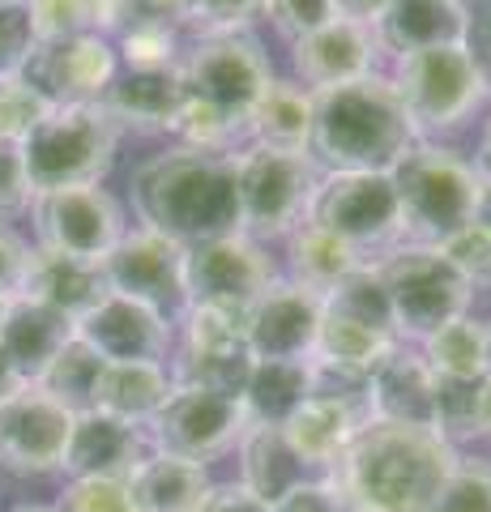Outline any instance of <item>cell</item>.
<instances>
[{"instance_id": "94428289", "label": "cell", "mask_w": 491, "mask_h": 512, "mask_svg": "<svg viewBox=\"0 0 491 512\" xmlns=\"http://www.w3.org/2000/svg\"><path fill=\"white\" fill-rule=\"evenodd\" d=\"M487 325V372H491V320H483Z\"/></svg>"}, {"instance_id": "816d5d0a", "label": "cell", "mask_w": 491, "mask_h": 512, "mask_svg": "<svg viewBox=\"0 0 491 512\" xmlns=\"http://www.w3.org/2000/svg\"><path fill=\"white\" fill-rule=\"evenodd\" d=\"M146 18H158L154 0H103V35L107 30L120 35V30H129V26L146 22Z\"/></svg>"}, {"instance_id": "8fae6325", "label": "cell", "mask_w": 491, "mask_h": 512, "mask_svg": "<svg viewBox=\"0 0 491 512\" xmlns=\"http://www.w3.org/2000/svg\"><path fill=\"white\" fill-rule=\"evenodd\" d=\"M146 431H150L154 453H171V457L205 466V461L223 457L227 448L240 444V436L248 431V414L240 397H231V393L176 384L163 410L146 423Z\"/></svg>"}, {"instance_id": "836d02e7", "label": "cell", "mask_w": 491, "mask_h": 512, "mask_svg": "<svg viewBox=\"0 0 491 512\" xmlns=\"http://www.w3.org/2000/svg\"><path fill=\"white\" fill-rule=\"evenodd\" d=\"M321 299H325V312L329 316L355 320V325H363V329H376V333H389V338H398L393 308H389V291H385V282H380L376 261L359 265L355 274H346L338 286H329Z\"/></svg>"}, {"instance_id": "44dd1931", "label": "cell", "mask_w": 491, "mask_h": 512, "mask_svg": "<svg viewBox=\"0 0 491 512\" xmlns=\"http://www.w3.org/2000/svg\"><path fill=\"white\" fill-rule=\"evenodd\" d=\"M372 419L436 431V372L419 346L398 342L372 372Z\"/></svg>"}, {"instance_id": "ab89813d", "label": "cell", "mask_w": 491, "mask_h": 512, "mask_svg": "<svg viewBox=\"0 0 491 512\" xmlns=\"http://www.w3.org/2000/svg\"><path fill=\"white\" fill-rule=\"evenodd\" d=\"M423 512H491V461L462 457L449 474V483Z\"/></svg>"}, {"instance_id": "b9f144b4", "label": "cell", "mask_w": 491, "mask_h": 512, "mask_svg": "<svg viewBox=\"0 0 491 512\" xmlns=\"http://www.w3.org/2000/svg\"><path fill=\"white\" fill-rule=\"evenodd\" d=\"M56 512H137L133 491L124 478H69L52 504Z\"/></svg>"}, {"instance_id": "d590c367", "label": "cell", "mask_w": 491, "mask_h": 512, "mask_svg": "<svg viewBox=\"0 0 491 512\" xmlns=\"http://www.w3.org/2000/svg\"><path fill=\"white\" fill-rule=\"evenodd\" d=\"M398 338L389 333H376V329H363L355 320H342V316H321V333H316V350L312 359L321 363H338V367H355V372H376L380 359L393 355Z\"/></svg>"}, {"instance_id": "4316f807", "label": "cell", "mask_w": 491, "mask_h": 512, "mask_svg": "<svg viewBox=\"0 0 491 512\" xmlns=\"http://www.w3.org/2000/svg\"><path fill=\"white\" fill-rule=\"evenodd\" d=\"M176 389L167 363H103L94 384V410L146 427Z\"/></svg>"}, {"instance_id": "7c38bea8", "label": "cell", "mask_w": 491, "mask_h": 512, "mask_svg": "<svg viewBox=\"0 0 491 512\" xmlns=\"http://www.w3.org/2000/svg\"><path fill=\"white\" fill-rule=\"evenodd\" d=\"M39 248L77 256V261L103 265V256L124 239V210L103 184L52 188L30 201Z\"/></svg>"}, {"instance_id": "3957f363", "label": "cell", "mask_w": 491, "mask_h": 512, "mask_svg": "<svg viewBox=\"0 0 491 512\" xmlns=\"http://www.w3.org/2000/svg\"><path fill=\"white\" fill-rule=\"evenodd\" d=\"M419 141L385 73L312 90L308 158L321 171H393Z\"/></svg>"}, {"instance_id": "5bb4252c", "label": "cell", "mask_w": 491, "mask_h": 512, "mask_svg": "<svg viewBox=\"0 0 491 512\" xmlns=\"http://www.w3.org/2000/svg\"><path fill=\"white\" fill-rule=\"evenodd\" d=\"M184 282H188V303H214V308L248 312L278 282V269L257 239H248L244 231H231L188 248Z\"/></svg>"}, {"instance_id": "7bdbcfd3", "label": "cell", "mask_w": 491, "mask_h": 512, "mask_svg": "<svg viewBox=\"0 0 491 512\" xmlns=\"http://www.w3.org/2000/svg\"><path fill=\"white\" fill-rule=\"evenodd\" d=\"M39 47L26 5H0V77H22Z\"/></svg>"}, {"instance_id": "7402d4cb", "label": "cell", "mask_w": 491, "mask_h": 512, "mask_svg": "<svg viewBox=\"0 0 491 512\" xmlns=\"http://www.w3.org/2000/svg\"><path fill=\"white\" fill-rule=\"evenodd\" d=\"M470 9L466 0H389L372 26L376 47L393 60L410 52H427V47H453L466 43Z\"/></svg>"}, {"instance_id": "f5cc1de1", "label": "cell", "mask_w": 491, "mask_h": 512, "mask_svg": "<svg viewBox=\"0 0 491 512\" xmlns=\"http://www.w3.org/2000/svg\"><path fill=\"white\" fill-rule=\"evenodd\" d=\"M466 52H470V60H474V64H479L483 82H487V90H491V9H483V13H470Z\"/></svg>"}, {"instance_id": "91938a15", "label": "cell", "mask_w": 491, "mask_h": 512, "mask_svg": "<svg viewBox=\"0 0 491 512\" xmlns=\"http://www.w3.org/2000/svg\"><path fill=\"white\" fill-rule=\"evenodd\" d=\"M13 512H56V508H39V504H22V508H13Z\"/></svg>"}, {"instance_id": "f907efd6", "label": "cell", "mask_w": 491, "mask_h": 512, "mask_svg": "<svg viewBox=\"0 0 491 512\" xmlns=\"http://www.w3.org/2000/svg\"><path fill=\"white\" fill-rule=\"evenodd\" d=\"M197 512H274V504L261 500L257 491H248L244 483H214L197 504Z\"/></svg>"}, {"instance_id": "83f0119b", "label": "cell", "mask_w": 491, "mask_h": 512, "mask_svg": "<svg viewBox=\"0 0 491 512\" xmlns=\"http://www.w3.org/2000/svg\"><path fill=\"white\" fill-rule=\"evenodd\" d=\"M248 146H265V150H287V154H308L312 141V90L299 82H282L274 77L252 116L244 124Z\"/></svg>"}, {"instance_id": "2e32d148", "label": "cell", "mask_w": 491, "mask_h": 512, "mask_svg": "<svg viewBox=\"0 0 491 512\" xmlns=\"http://www.w3.org/2000/svg\"><path fill=\"white\" fill-rule=\"evenodd\" d=\"M116 73L120 56L103 35H69L39 39L22 77L30 86H39L52 103H103Z\"/></svg>"}, {"instance_id": "1f68e13d", "label": "cell", "mask_w": 491, "mask_h": 512, "mask_svg": "<svg viewBox=\"0 0 491 512\" xmlns=\"http://www.w3.org/2000/svg\"><path fill=\"white\" fill-rule=\"evenodd\" d=\"M235 448H240V470H244L240 483L269 504L308 478V466L295 457V448L282 436V427H248Z\"/></svg>"}, {"instance_id": "6125c7cd", "label": "cell", "mask_w": 491, "mask_h": 512, "mask_svg": "<svg viewBox=\"0 0 491 512\" xmlns=\"http://www.w3.org/2000/svg\"><path fill=\"white\" fill-rule=\"evenodd\" d=\"M5 308H9V299H0V325H5Z\"/></svg>"}, {"instance_id": "d4e9b609", "label": "cell", "mask_w": 491, "mask_h": 512, "mask_svg": "<svg viewBox=\"0 0 491 512\" xmlns=\"http://www.w3.org/2000/svg\"><path fill=\"white\" fill-rule=\"evenodd\" d=\"M73 333L77 329H73L69 316H60L52 308H43V303L18 295V299H9V308H5L0 350L13 359V367H18L30 384H35L47 372V363L73 342Z\"/></svg>"}, {"instance_id": "7a4b0ae2", "label": "cell", "mask_w": 491, "mask_h": 512, "mask_svg": "<svg viewBox=\"0 0 491 512\" xmlns=\"http://www.w3.org/2000/svg\"><path fill=\"white\" fill-rule=\"evenodd\" d=\"M133 214L141 227L193 248L205 239L240 231L231 154L167 150L146 158L129 180Z\"/></svg>"}, {"instance_id": "f1b7e54d", "label": "cell", "mask_w": 491, "mask_h": 512, "mask_svg": "<svg viewBox=\"0 0 491 512\" xmlns=\"http://www.w3.org/2000/svg\"><path fill=\"white\" fill-rule=\"evenodd\" d=\"M312 397V359H252L248 384L240 393L248 427H282Z\"/></svg>"}, {"instance_id": "52a82bcc", "label": "cell", "mask_w": 491, "mask_h": 512, "mask_svg": "<svg viewBox=\"0 0 491 512\" xmlns=\"http://www.w3.org/2000/svg\"><path fill=\"white\" fill-rule=\"evenodd\" d=\"M235 197H240V231L248 239H287L308 218L312 192L321 184V167L308 154L240 146L231 154Z\"/></svg>"}, {"instance_id": "5b68a950", "label": "cell", "mask_w": 491, "mask_h": 512, "mask_svg": "<svg viewBox=\"0 0 491 512\" xmlns=\"http://www.w3.org/2000/svg\"><path fill=\"white\" fill-rule=\"evenodd\" d=\"M389 175L402 201V244L440 248L453 231L474 222L483 175L462 154L419 141Z\"/></svg>"}, {"instance_id": "e575fe53", "label": "cell", "mask_w": 491, "mask_h": 512, "mask_svg": "<svg viewBox=\"0 0 491 512\" xmlns=\"http://www.w3.org/2000/svg\"><path fill=\"white\" fill-rule=\"evenodd\" d=\"M103 355L90 350L82 338L73 333V342L60 350V355L47 363V372L35 380L47 397H56L60 406L69 414H86L94 410V384H99V372H103Z\"/></svg>"}, {"instance_id": "4fadbf2b", "label": "cell", "mask_w": 491, "mask_h": 512, "mask_svg": "<svg viewBox=\"0 0 491 512\" xmlns=\"http://www.w3.org/2000/svg\"><path fill=\"white\" fill-rule=\"evenodd\" d=\"M184 256L188 248L176 239L158 235L150 227L124 231V239L103 256V278L116 295H129L146 303L171 325H180L188 312V282H184Z\"/></svg>"}, {"instance_id": "9f6ffc18", "label": "cell", "mask_w": 491, "mask_h": 512, "mask_svg": "<svg viewBox=\"0 0 491 512\" xmlns=\"http://www.w3.org/2000/svg\"><path fill=\"white\" fill-rule=\"evenodd\" d=\"M474 171H479L483 180H491V116L483 124V141H479V154H474Z\"/></svg>"}, {"instance_id": "ba28073f", "label": "cell", "mask_w": 491, "mask_h": 512, "mask_svg": "<svg viewBox=\"0 0 491 512\" xmlns=\"http://www.w3.org/2000/svg\"><path fill=\"white\" fill-rule=\"evenodd\" d=\"M308 222L338 235L359 256H385L402 244V201L389 171H321Z\"/></svg>"}, {"instance_id": "f6af8a7d", "label": "cell", "mask_w": 491, "mask_h": 512, "mask_svg": "<svg viewBox=\"0 0 491 512\" xmlns=\"http://www.w3.org/2000/svg\"><path fill=\"white\" fill-rule=\"evenodd\" d=\"M265 13H269V22H274L278 35L291 39V43L338 18L334 0H265Z\"/></svg>"}, {"instance_id": "603a6c76", "label": "cell", "mask_w": 491, "mask_h": 512, "mask_svg": "<svg viewBox=\"0 0 491 512\" xmlns=\"http://www.w3.org/2000/svg\"><path fill=\"white\" fill-rule=\"evenodd\" d=\"M184 99L188 86L180 64L176 69H124L107 86L103 107L120 128H133V133H171Z\"/></svg>"}, {"instance_id": "d6a6232c", "label": "cell", "mask_w": 491, "mask_h": 512, "mask_svg": "<svg viewBox=\"0 0 491 512\" xmlns=\"http://www.w3.org/2000/svg\"><path fill=\"white\" fill-rule=\"evenodd\" d=\"M419 355L427 359L436 376L449 380H483L487 372V325L474 320L470 312L440 325L436 333H427L419 342Z\"/></svg>"}, {"instance_id": "cb8c5ba5", "label": "cell", "mask_w": 491, "mask_h": 512, "mask_svg": "<svg viewBox=\"0 0 491 512\" xmlns=\"http://www.w3.org/2000/svg\"><path fill=\"white\" fill-rule=\"evenodd\" d=\"M112 286L103 278V265L94 261H77V256L65 252H52V248H30V265H26V282H22V295L43 303L60 316H69L73 325L82 320L94 303H99Z\"/></svg>"}, {"instance_id": "484cf974", "label": "cell", "mask_w": 491, "mask_h": 512, "mask_svg": "<svg viewBox=\"0 0 491 512\" xmlns=\"http://www.w3.org/2000/svg\"><path fill=\"white\" fill-rule=\"evenodd\" d=\"M368 423L363 414L346 410L338 402H325V397H308L287 423H282V436L295 448V457L304 461L308 470L329 474L338 466V457L351 448V440L359 436V427Z\"/></svg>"}, {"instance_id": "681fc988", "label": "cell", "mask_w": 491, "mask_h": 512, "mask_svg": "<svg viewBox=\"0 0 491 512\" xmlns=\"http://www.w3.org/2000/svg\"><path fill=\"white\" fill-rule=\"evenodd\" d=\"M26 265H30V244L9 227V222H0V299L22 295Z\"/></svg>"}, {"instance_id": "e0dca14e", "label": "cell", "mask_w": 491, "mask_h": 512, "mask_svg": "<svg viewBox=\"0 0 491 512\" xmlns=\"http://www.w3.org/2000/svg\"><path fill=\"white\" fill-rule=\"evenodd\" d=\"M73 329L107 363H167L176 346V325L167 316L116 291H107Z\"/></svg>"}, {"instance_id": "ee69618b", "label": "cell", "mask_w": 491, "mask_h": 512, "mask_svg": "<svg viewBox=\"0 0 491 512\" xmlns=\"http://www.w3.org/2000/svg\"><path fill=\"white\" fill-rule=\"evenodd\" d=\"M440 252L462 269V278L470 286H491V231L483 222H466L462 231H453L445 244H440Z\"/></svg>"}, {"instance_id": "9c48e42d", "label": "cell", "mask_w": 491, "mask_h": 512, "mask_svg": "<svg viewBox=\"0 0 491 512\" xmlns=\"http://www.w3.org/2000/svg\"><path fill=\"white\" fill-rule=\"evenodd\" d=\"M389 82L398 90V99H402L419 137L457 128L491 94L479 64H474L466 52V43L427 47V52L398 56L393 60Z\"/></svg>"}, {"instance_id": "8d00e7d4", "label": "cell", "mask_w": 491, "mask_h": 512, "mask_svg": "<svg viewBox=\"0 0 491 512\" xmlns=\"http://www.w3.org/2000/svg\"><path fill=\"white\" fill-rule=\"evenodd\" d=\"M116 56L124 69H176L184 60L180 26L167 18H146L116 35Z\"/></svg>"}, {"instance_id": "db71d44e", "label": "cell", "mask_w": 491, "mask_h": 512, "mask_svg": "<svg viewBox=\"0 0 491 512\" xmlns=\"http://www.w3.org/2000/svg\"><path fill=\"white\" fill-rule=\"evenodd\" d=\"M334 9H338V18L359 22V26L372 30L380 22V13L389 9V0H334Z\"/></svg>"}, {"instance_id": "9a60e30c", "label": "cell", "mask_w": 491, "mask_h": 512, "mask_svg": "<svg viewBox=\"0 0 491 512\" xmlns=\"http://www.w3.org/2000/svg\"><path fill=\"white\" fill-rule=\"evenodd\" d=\"M73 414L47 397L39 384H22L0 402V466L9 474H56L65 466Z\"/></svg>"}, {"instance_id": "ffe728a7", "label": "cell", "mask_w": 491, "mask_h": 512, "mask_svg": "<svg viewBox=\"0 0 491 512\" xmlns=\"http://www.w3.org/2000/svg\"><path fill=\"white\" fill-rule=\"evenodd\" d=\"M376 56H380L376 35L368 26L346 22V18H334L329 26L291 43L299 86H308V90H329V86H346V82H359V77H372Z\"/></svg>"}, {"instance_id": "6da1fadb", "label": "cell", "mask_w": 491, "mask_h": 512, "mask_svg": "<svg viewBox=\"0 0 491 512\" xmlns=\"http://www.w3.org/2000/svg\"><path fill=\"white\" fill-rule=\"evenodd\" d=\"M462 461L440 431L402 423H363L329 478L359 512H423Z\"/></svg>"}, {"instance_id": "bcb514c9", "label": "cell", "mask_w": 491, "mask_h": 512, "mask_svg": "<svg viewBox=\"0 0 491 512\" xmlns=\"http://www.w3.org/2000/svg\"><path fill=\"white\" fill-rule=\"evenodd\" d=\"M274 512H359V508L346 500L342 487L329 474H316V478L295 483L287 495H278Z\"/></svg>"}, {"instance_id": "680465c9", "label": "cell", "mask_w": 491, "mask_h": 512, "mask_svg": "<svg viewBox=\"0 0 491 512\" xmlns=\"http://www.w3.org/2000/svg\"><path fill=\"white\" fill-rule=\"evenodd\" d=\"M479 419H483V436H491V376H483V393H479Z\"/></svg>"}, {"instance_id": "be15d7a7", "label": "cell", "mask_w": 491, "mask_h": 512, "mask_svg": "<svg viewBox=\"0 0 491 512\" xmlns=\"http://www.w3.org/2000/svg\"><path fill=\"white\" fill-rule=\"evenodd\" d=\"M0 5H26V0H0Z\"/></svg>"}, {"instance_id": "6f0895ef", "label": "cell", "mask_w": 491, "mask_h": 512, "mask_svg": "<svg viewBox=\"0 0 491 512\" xmlns=\"http://www.w3.org/2000/svg\"><path fill=\"white\" fill-rule=\"evenodd\" d=\"M474 222H483V227L491 231V180H483V188H479V205H474Z\"/></svg>"}, {"instance_id": "f546056e", "label": "cell", "mask_w": 491, "mask_h": 512, "mask_svg": "<svg viewBox=\"0 0 491 512\" xmlns=\"http://www.w3.org/2000/svg\"><path fill=\"white\" fill-rule=\"evenodd\" d=\"M210 487V470L171 453H150L129 478L137 512H197Z\"/></svg>"}, {"instance_id": "60d3db41", "label": "cell", "mask_w": 491, "mask_h": 512, "mask_svg": "<svg viewBox=\"0 0 491 512\" xmlns=\"http://www.w3.org/2000/svg\"><path fill=\"white\" fill-rule=\"evenodd\" d=\"M47 111H52V99L39 86H30L26 77H0V141L22 146V137Z\"/></svg>"}, {"instance_id": "7dc6e473", "label": "cell", "mask_w": 491, "mask_h": 512, "mask_svg": "<svg viewBox=\"0 0 491 512\" xmlns=\"http://www.w3.org/2000/svg\"><path fill=\"white\" fill-rule=\"evenodd\" d=\"M265 13V0H197V35H227V30H248Z\"/></svg>"}, {"instance_id": "8992f818", "label": "cell", "mask_w": 491, "mask_h": 512, "mask_svg": "<svg viewBox=\"0 0 491 512\" xmlns=\"http://www.w3.org/2000/svg\"><path fill=\"white\" fill-rule=\"evenodd\" d=\"M380 282L389 291V308H393V325L398 338L419 346L427 333H436L440 325L466 316L474 286L462 278V269L440 248L432 244H398L376 261Z\"/></svg>"}, {"instance_id": "30bf717a", "label": "cell", "mask_w": 491, "mask_h": 512, "mask_svg": "<svg viewBox=\"0 0 491 512\" xmlns=\"http://www.w3.org/2000/svg\"><path fill=\"white\" fill-rule=\"evenodd\" d=\"M188 99L218 111L235 128H244L261 94L274 86V64L261 52V43L248 30H227V35H197L184 47L180 60Z\"/></svg>"}, {"instance_id": "f35d334b", "label": "cell", "mask_w": 491, "mask_h": 512, "mask_svg": "<svg viewBox=\"0 0 491 512\" xmlns=\"http://www.w3.org/2000/svg\"><path fill=\"white\" fill-rule=\"evenodd\" d=\"M39 39L103 35V0H26Z\"/></svg>"}, {"instance_id": "277c9868", "label": "cell", "mask_w": 491, "mask_h": 512, "mask_svg": "<svg viewBox=\"0 0 491 512\" xmlns=\"http://www.w3.org/2000/svg\"><path fill=\"white\" fill-rule=\"evenodd\" d=\"M120 124L103 103H52V111L22 137V167L30 192L103 184L116 163Z\"/></svg>"}, {"instance_id": "d6986e66", "label": "cell", "mask_w": 491, "mask_h": 512, "mask_svg": "<svg viewBox=\"0 0 491 512\" xmlns=\"http://www.w3.org/2000/svg\"><path fill=\"white\" fill-rule=\"evenodd\" d=\"M154 453L150 431L137 423H124L116 414L86 410L73 414L69 448H65V470L69 478H124L129 483L133 470Z\"/></svg>"}, {"instance_id": "4dcf8cb0", "label": "cell", "mask_w": 491, "mask_h": 512, "mask_svg": "<svg viewBox=\"0 0 491 512\" xmlns=\"http://www.w3.org/2000/svg\"><path fill=\"white\" fill-rule=\"evenodd\" d=\"M287 265H291V282L325 295L329 286H338L346 274H355L359 265H368V256H359L351 244H342L338 235H329V231L316 227V222L304 218L287 235Z\"/></svg>"}, {"instance_id": "74e56055", "label": "cell", "mask_w": 491, "mask_h": 512, "mask_svg": "<svg viewBox=\"0 0 491 512\" xmlns=\"http://www.w3.org/2000/svg\"><path fill=\"white\" fill-rule=\"evenodd\" d=\"M479 393H483V380H449V376H436V431L449 444L483 436Z\"/></svg>"}, {"instance_id": "ac0fdd59", "label": "cell", "mask_w": 491, "mask_h": 512, "mask_svg": "<svg viewBox=\"0 0 491 512\" xmlns=\"http://www.w3.org/2000/svg\"><path fill=\"white\" fill-rule=\"evenodd\" d=\"M325 299L291 278H278L248 308V350L252 359H287L304 363L316 350Z\"/></svg>"}, {"instance_id": "c3c4849f", "label": "cell", "mask_w": 491, "mask_h": 512, "mask_svg": "<svg viewBox=\"0 0 491 512\" xmlns=\"http://www.w3.org/2000/svg\"><path fill=\"white\" fill-rule=\"evenodd\" d=\"M30 201H35V192L26 184L22 150L13 146V141H0V222L26 214Z\"/></svg>"}, {"instance_id": "11a10c76", "label": "cell", "mask_w": 491, "mask_h": 512, "mask_svg": "<svg viewBox=\"0 0 491 512\" xmlns=\"http://www.w3.org/2000/svg\"><path fill=\"white\" fill-rule=\"evenodd\" d=\"M22 384H30V380H26L22 372H18V367H13V359L5 355V350H0V402H5V397H13V393H18Z\"/></svg>"}]
</instances>
